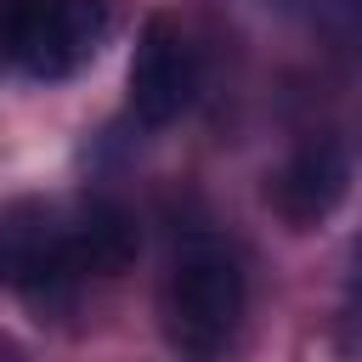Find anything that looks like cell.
<instances>
[{"label":"cell","instance_id":"obj_4","mask_svg":"<svg viewBox=\"0 0 362 362\" xmlns=\"http://www.w3.org/2000/svg\"><path fill=\"white\" fill-rule=\"evenodd\" d=\"M345 187H351V158H345V147L328 141V136H311V141H300V147L288 153V164L272 175L266 204H272L294 232H305V226H317V221H328V215L339 209Z\"/></svg>","mask_w":362,"mask_h":362},{"label":"cell","instance_id":"obj_1","mask_svg":"<svg viewBox=\"0 0 362 362\" xmlns=\"http://www.w3.org/2000/svg\"><path fill=\"white\" fill-rule=\"evenodd\" d=\"M238 317H243V266H238V255L215 238L181 243V255L170 266V283H164V334H170V345L192 362H209L238 334Z\"/></svg>","mask_w":362,"mask_h":362},{"label":"cell","instance_id":"obj_8","mask_svg":"<svg viewBox=\"0 0 362 362\" xmlns=\"http://www.w3.org/2000/svg\"><path fill=\"white\" fill-rule=\"evenodd\" d=\"M351 283L362 288V243H356V255H351Z\"/></svg>","mask_w":362,"mask_h":362},{"label":"cell","instance_id":"obj_7","mask_svg":"<svg viewBox=\"0 0 362 362\" xmlns=\"http://www.w3.org/2000/svg\"><path fill=\"white\" fill-rule=\"evenodd\" d=\"M339 17H345V34H351V45L362 57V0H339Z\"/></svg>","mask_w":362,"mask_h":362},{"label":"cell","instance_id":"obj_6","mask_svg":"<svg viewBox=\"0 0 362 362\" xmlns=\"http://www.w3.org/2000/svg\"><path fill=\"white\" fill-rule=\"evenodd\" d=\"M68 249H74L79 277H119V272H130V260L141 249V232H136L124 204L90 198L79 209V221L68 226Z\"/></svg>","mask_w":362,"mask_h":362},{"label":"cell","instance_id":"obj_2","mask_svg":"<svg viewBox=\"0 0 362 362\" xmlns=\"http://www.w3.org/2000/svg\"><path fill=\"white\" fill-rule=\"evenodd\" d=\"M102 34H107L102 0H11L6 11L11 62L34 79H68L79 62L96 57Z\"/></svg>","mask_w":362,"mask_h":362},{"label":"cell","instance_id":"obj_3","mask_svg":"<svg viewBox=\"0 0 362 362\" xmlns=\"http://www.w3.org/2000/svg\"><path fill=\"white\" fill-rule=\"evenodd\" d=\"M130 113L141 124H170L181 119V107L192 102V51L187 34L170 17H147L136 57H130Z\"/></svg>","mask_w":362,"mask_h":362},{"label":"cell","instance_id":"obj_5","mask_svg":"<svg viewBox=\"0 0 362 362\" xmlns=\"http://www.w3.org/2000/svg\"><path fill=\"white\" fill-rule=\"evenodd\" d=\"M79 277L68 226H51L45 204H11L6 209V283L23 300H51Z\"/></svg>","mask_w":362,"mask_h":362}]
</instances>
